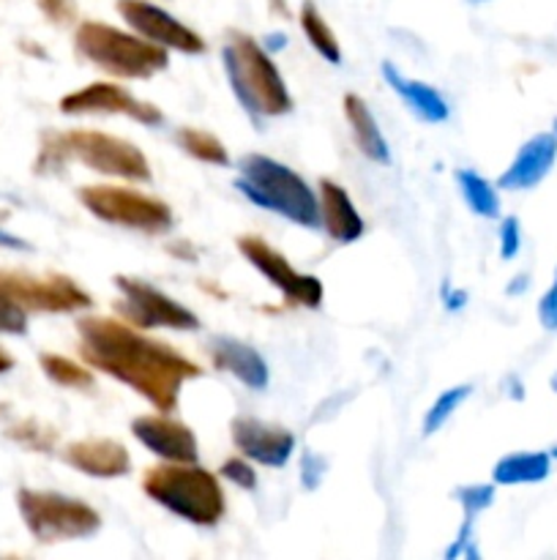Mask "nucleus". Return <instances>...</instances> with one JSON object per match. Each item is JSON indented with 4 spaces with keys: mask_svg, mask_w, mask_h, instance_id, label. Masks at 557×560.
<instances>
[{
    "mask_svg": "<svg viewBox=\"0 0 557 560\" xmlns=\"http://www.w3.org/2000/svg\"><path fill=\"white\" fill-rule=\"evenodd\" d=\"M76 334V350L91 370L115 377L162 413L178 408L183 383L202 377V366L180 350L145 337L140 328L115 317H80Z\"/></svg>",
    "mask_w": 557,
    "mask_h": 560,
    "instance_id": "f257e3e1",
    "label": "nucleus"
},
{
    "mask_svg": "<svg viewBox=\"0 0 557 560\" xmlns=\"http://www.w3.org/2000/svg\"><path fill=\"white\" fill-rule=\"evenodd\" d=\"M69 162H82L93 173L137 180V184H145L153 178L145 153L134 142L96 129L47 131L42 137V148H38L33 170L38 175H52L60 173Z\"/></svg>",
    "mask_w": 557,
    "mask_h": 560,
    "instance_id": "f03ea898",
    "label": "nucleus"
},
{
    "mask_svg": "<svg viewBox=\"0 0 557 560\" xmlns=\"http://www.w3.org/2000/svg\"><path fill=\"white\" fill-rule=\"evenodd\" d=\"M222 60L235 98L251 118H278L293 109V96L271 52L254 38L240 31H229L224 38Z\"/></svg>",
    "mask_w": 557,
    "mask_h": 560,
    "instance_id": "7ed1b4c3",
    "label": "nucleus"
},
{
    "mask_svg": "<svg viewBox=\"0 0 557 560\" xmlns=\"http://www.w3.org/2000/svg\"><path fill=\"white\" fill-rule=\"evenodd\" d=\"M142 492L175 517L200 528L218 525L227 512L218 479L197 463L153 465L142 474Z\"/></svg>",
    "mask_w": 557,
    "mask_h": 560,
    "instance_id": "20e7f679",
    "label": "nucleus"
},
{
    "mask_svg": "<svg viewBox=\"0 0 557 560\" xmlns=\"http://www.w3.org/2000/svg\"><path fill=\"white\" fill-rule=\"evenodd\" d=\"M238 173L235 189L257 208L278 213L300 228H320L317 195L293 167L265 153H246L238 162Z\"/></svg>",
    "mask_w": 557,
    "mask_h": 560,
    "instance_id": "39448f33",
    "label": "nucleus"
},
{
    "mask_svg": "<svg viewBox=\"0 0 557 560\" xmlns=\"http://www.w3.org/2000/svg\"><path fill=\"white\" fill-rule=\"evenodd\" d=\"M74 49L82 60L118 80H151L169 66V52L140 33L120 31L98 20H85L74 31Z\"/></svg>",
    "mask_w": 557,
    "mask_h": 560,
    "instance_id": "423d86ee",
    "label": "nucleus"
},
{
    "mask_svg": "<svg viewBox=\"0 0 557 560\" xmlns=\"http://www.w3.org/2000/svg\"><path fill=\"white\" fill-rule=\"evenodd\" d=\"M16 506H20L22 523L38 545L87 539L102 528V517L91 503L60 495V492L27 490L25 487L16 492Z\"/></svg>",
    "mask_w": 557,
    "mask_h": 560,
    "instance_id": "0eeeda50",
    "label": "nucleus"
},
{
    "mask_svg": "<svg viewBox=\"0 0 557 560\" xmlns=\"http://www.w3.org/2000/svg\"><path fill=\"white\" fill-rule=\"evenodd\" d=\"M82 206L102 222L115 224L123 230H137V233L162 235L173 228V208L158 197L145 195V191L129 189V186L112 184H93L82 186L76 191Z\"/></svg>",
    "mask_w": 557,
    "mask_h": 560,
    "instance_id": "6e6552de",
    "label": "nucleus"
},
{
    "mask_svg": "<svg viewBox=\"0 0 557 560\" xmlns=\"http://www.w3.org/2000/svg\"><path fill=\"white\" fill-rule=\"evenodd\" d=\"M118 288L120 299L115 301V312L120 320L129 326L140 328V331H151V328H169V331H197L200 320L191 310L173 299V295L162 293L153 288L151 282H142L134 277H118L112 279Z\"/></svg>",
    "mask_w": 557,
    "mask_h": 560,
    "instance_id": "1a4fd4ad",
    "label": "nucleus"
},
{
    "mask_svg": "<svg viewBox=\"0 0 557 560\" xmlns=\"http://www.w3.org/2000/svg\"><path fill=\"white\" fill-rule=\"evenodd\" d=\"M0 299L25 312H44V315H71L93 306L91 293L66 273L33 277V273L3 271V268H0Z\"/></svg>",
    "mask_w": 557,
    "mask_h": 560,
    "instance_id": "9d476101",
    "label": "nucleus"
},
{
    "mask_svg": "<svg viewBox=\"0 0 557 560\" xmlns=\"http://www.w3.org/2000/svg\"><path fill=\"white\" fill-rule=\"evenodd\" d=\"M238 249L246 257V262H251L287 299V304L306 306V310H317L322 304L325 288H322L320 279L311 277V273L295 271L287 257L278 249H273L265 238H260V235H240Z\"/></svg>",
    "mask_w": 557,
    "mask_h": 560,
    "instance_id": "9b49d317",
    "label": "nucleus"
},
{
    "mask_svg": "<svg viewBox=\"0 0 557 560\" xmlns=\"http://www.w3.org/2000/svg\"><path fill=\"white\" fill-rule=\"evenodd\" d=\"M115 9L131 31L140 33L147 42L158 44V47L183 55H202L208 49L205 38L194 27L183 25L178 16H173L153 0H118Z\"/></svg>",
    "mask_w": 557,
    "mask_h": 560,
    "instance_id": "f8f14e48",
    "label": "nucleus"
},
{
    "mask_svg": "<svg viewBox=\"0 0 557 560\" xmlns=\"http://www.w3.org/2000/svg\"><path fill=\"white\" fill-rule=\"evenodd\" d=\"M63 115H126L142 126H162L164 113L151 102H142L115 82H91L60 98Z\"/></svg>",
    "mask_w": 557,
    "mask_h": 560,
    "instance_id": "ddd939ff",
    "label": "nucleus"
},
{
    "mask_svg": "<svg viewBox=\"0 0 557 560\" xmlns=\"http://www.w3.org/2000/svg\"><path fill=\"white\" fill-rule=\"evenodd\" d=\"M233 443L246 459L262 465V468H284L295 452V435L278 424L254 419V416H238L229 421Z\"/></svg>",
    "mask_w": 557,
    "mask_h": 560,
    "instance_id": "4468645a",
    "label": "nucleus"
},
{
    "mask_svg": "<svg viewBox=\"0 0 557 560\" xmlns=\"http://www.w3.org/2000/svg\"><path fill=\"white\" fill-rule=\"evenodd\" d=\"M131 435L164 463H197L200 457L194 432L167 413L137 416L131 421Z\"/></svg>",
    "mask_w": 557,
    "mask_h": 560,
    "instance_id": "2eb2a0df",
    "label": "nucleus"
},
{
    "mask_svg": "<svg viewBox=\"0 0 557 560\" xmlns=\"http://www.w3.org/2000/svg\"><path fill=\"white\" fill-rule=\"evenodd\" d=\"M557 164V135L555 131H538L530 137L517 156L511 159L502 175L497 178V189L506 191H530L546 180L552 167Z\"/></svg>",
    "mask_w": 557,
    "mask_h": 560,
    "instance_id": "dca6fc26",
    "label": "nucleus"
},
{
    "mask_svg": "<svg viewBox=\"0 0 557 560\" xmlns=\"http://www.w3.org/2000/svg\"><path fill=\"white\" fill-rule=\"evenodd\" d=\"M66 465L91 479H120L131 470L129 448L112 438H85L74 441L60 452Z\"/></svg>",
    "mask_w": 557,
    "mask_h": 560,
    "instance_id": "f3484780",
    "label": "nucleus"
},
{
    "mask_svg": "<svg viewBox=\"0 0 557 560\" xmlns=\"http://www.w3.org/2000/svg\"><path fill=\"white\" fill-rule=\"evenodd\" d=\"M320 195H317V206H320V228L331 235L336 244H353L364 235L366 224L360 219L358 208L349 200L347 191L331 178H320Z\"/></svg>",
    "mask_w": 557,
    "mask_h": 560,
    "instance_id": "a211bd4d",
    "label": "nucleus"
},
{
    "mask_svg": "<svg viewBox=\"0 0 557 560\" xmlns=\"http://www.w3.org/2000/svg\"><path fill=\"white\" fill-rule=\"evenodd\" d=\"M211 359L216 370L229 372V375H233L235 381L244 383L246 388H254V392L268 388L271 372H268L265 359H262L251 345L238 342V339L229 337H216L211 339Z\"/></svg>",
    "mask_w": 557,
    "mask_h": 560,
    "instance_id": "6ab92c4d",
    "label": "nucleus"
},
{
    "mask_svg": "<svg viewBox=\"0 0 557 560\" xmlns=\"http://www.w3.org/2000/svg\"><path fill=\"white\" fill-rule=\"evenodd\" d=\"M380 71L382 80L391 85V91L396 93L424 124H442V120H448L451 109H448V102L442 98L440 91H435V88L426 85V82L420 80H410V77H404L402 71L393 63H388V60L380 66Z\"/></svg>",
    "mask_w": 557,
    "mask_h": 560,
    "instance_id": "aec40b11",
    "label": "nucleus"
},
{
    "mask_svg": "<svg viewBox=\"0 0 557 560\" xmlns=\"http://www.w3.org/2000/svg\"><path fill=\"white\" fill-rule=\"evenodd\" d=\"M342 107L344 118H347L349 129H353V140L355 145H358V151L375 164L391 162V148H388V140L382 137L369 104H366L358 93H347V96L342 98Z\"/></svg>",
    "mask_w": 557,
    "mask_h": 560,
    "instance_id": "412c9836",
    "label": "nucleus"
},
{
    "mask_svg": "<svg viewBox=\"0 0 557 560\" xmlns=\"http://www.w3.org/2000/svg\"><path fill=\"white\" fill-rule=\"evenodd\" d=\"M552 474V454L549 452H513L497 459L491 468V481L497 487H522L541 485Z\"/></svg>",
    "mask_w": 557,
    "mask_h": 560,
    "instance_id": "4be33fe9",
    "label": "nucleus"
},
{
    "mask_svg": "<svg viewBox=\"0 0 557 560\" xmlns=\"http://www.w3.org/2000/svg\"><path fill=\"white\" fill-rule=\"evenodd\" d=\"M300 31L309 38V44L315 47L317 55L328 60V63L339 66L342 63V47H339V38L333 33V27L328 25L325 16L320 14V9L315 5V0H304L300 5Z\"/></svg>",
    "mask_w": 557,
    "mask_h": 560,
    "instance_id": "5701e85b",
    "label": "nucleus"
},
{
    "mask_svg": "<svg viewBox=\"0 0 557 560\" xmlns=\"http://www.w3.org/2000/svg\"><path fill=\"white\" fill-rule=\"evenodd\" d=\"M175 142L180 145V151L189 153V156L197 159V162L213 164V167H227L229 164L227 145H224L213 131L183 126V129L175 131Z\"/></svg>",
    "mask_w": 557,
    "mask_h": 560,
    "instance_id": "b1692460",
    "label": "nucleus"
},
{
    "mask_svg": "<svg viewBox=\"0 0 557 560\" xmlns=\"http://www.w3.org/2000/svg\"><path fill=\"white\" fill-rule=\"evenodd\" d=\"M457 180L459 189H462L464 202H467V208L475 217H500V195H497L495 184H489V180H486L484 175L475 173V170H457Z\"/></svg>",
    "mask_w": 557,
    "mask_h": 560,
    "instance_id": "393cba45",
    "label": "nucleus"
},
{
    "mask_svg": "<svg viewBox=\"0 0 557 560\" xmlns=\"http://www.w3.org/2000/svg\"><path fill=\"white\" fill-rule=\"evenodd\" d=\"M42 364V372L60 388H93L96 386V377H93L91 366L76 364V361L66 359L60 353H42L38 359Z\"/></svg>",
    "mask_w": 557,
    "mask_h": 560,
    "instance_id": "a878e982",
    "label": "nucleus"
},
{
    "mask_svg": "<svg viewBox=\"0 0 557 560\" xmlns=\"http://www.w3.org/2000/svg\"><path fill=\"white\" fill-rule=\"evenodd\" d=\"M470 394H473V386H467V383H462V386H453V388H448V392H442L440 397L431 402V408L426 410L424 424H420V432H424L426 438L435 435V432H440L442 427H446V421L451 419V416L457 413V410L462 408L464 402H467Z\"/></svg>",
    "mask_w": 557,
    "mask_h": 560,
    "instance_id": "bb28decb",
    "label": "nucleus"
},
{
    "mask_svg": "<svg viewBox=\"0 0 557 560\" xmlns=\"http://www.w3.org/2000/svg\"><path fill=\"white\" fill-rule=\"evenodd\" d=\"M9 438L11 441H16L20 446L31 448V452H52L55 443H58V432L49 430V427L38 424V421L27 419V421H20V424H14L9 430Z\"/></svg>",
    "mask_w": 557,
    "mask_h": 560,
    "instance_id": "cd10ccee",
    "label": "nucleus"
},
{
    "mask_svg": "<svg viewBox=\"0 0 557 560\" xmlns=\"http://www.w3.org/2000/svg\"><path fill=\"white\" fill-rule=\"evenodd\" d=\"M453 498H457V503L462 506L464 520H475L478 514H484L486 509H491L497 490L495 485H467L457 487V490H453Z\"/></svg>",
    "mask_w": 557,
    "mask_h": 560,
    "instance_id": "c85d7f7f",
    "label": "nucleus"
},
{
    "mask_svg": "<svg viewBox=\"0 0 557 560\" xmlns=\"http://www.w3.org/2000/svg\"><path fill=\"white\" fill-rule=\"evenodd\" d=\"M218 474H222V479L233 481L235 487H240V490H254L257 487V470L240 457L224 459L222 468H218Z\"/></svg>",
    "mask_w": 557,
    "mask_h": 560,
    "instance_id": "c756f323",
    "label": "nucleus"
},
{
    "mask_svg": "<svg viewBox=\"0 0 557 560\" xmlns=\"http://www.w3.org/2000/svg\"><path fill=\"white\" fill-rule=\"evenodd\" d=\"M497 238H500L502 260H513V257L519 255V249H522V224H519V219L517 217L502 219Z\"/></svg>",
    "mask_w": 557,
    "mask_h": 560,
    "instance_id": "7c9ffc66",
    "label": "nucleus"
},
{
    "mask_svg": "<svg viewBox=\"0 0 557 560\" xmlns=\"http://www.w3.org/2000/svg\"><path fill=\"white\" fill-rule=\"evenodd\" d=\"M322 479H325V459L315 452L300 454V485L315 492L322 485Z\"/></svg>",
    "mask_w": 557,
    "mask_h": 560,
    "instance_id": "2f4dec72",
    "label": "nucleus"
},
{
    "mask_svg": "<svg viewBox=\"0 0 557 560\" xmlns=\"http://www.w3.org/2000/svg\"><path fill=\"white\" fill-rule=\"evenodd\" d=\"M27 331V317L25 310H20L11 301L0 299V334H11V337H20Z\"/></svg>",
    "mask_w": 557,
    "mask_h": 560,
    "instance_id": "473e14b6",
    "label": "nucleus"
},
{
    "mask_svg": "<svg viewBox=\"0 0 557 560\" xmlns=\"http://www.w3.org/2000/svg\"><path fill=\"white\" fill-rule=\"evenodd\" d=\"M36 5L52 25H69L76 20L74 0H36Z\"/></svg>",
    "mask_w": 557,
    "mask_h": 560,
    "instance_id": "72a5a7b5",
    "label": "nucleus"
},
{
    "mask_svg": "<svg viewBox=\"0 0 557 560\" xmlns=\"http://www.w3.org/2000/svg\"><path fill=\"white\" fill-rule=\"evenodd\" d=\"M538 323L546 331H557V268L549 290H546L538 301Z\"/></svg>",
    "mask_w": 557,
    "mask_h": 560,
    "instance_id": "f704fd0d",
    "label": "nucleus"
},
{
    "mask_svg": "<svg viewBox=\"0 0 557 560\" xmlns=\"http://www.w3.org/2000/svg\"><path fill=\"white\" fill-rule=\"evenodd\" d=\"M528 290H530V277H528V273H519V277H513V282L508 284L506 293L508 295H522V293H528Z\"/></svg>",
    "mask_w": 557,
    "mask_h": 560,
    "instance_id": "c9c22d12",
    "label": "nucleus"
},
{
    "mask_svg": "<svg viewBox=\"0 0 557 560\" xmlns=\"http://www.w3.org/2000/svg\"><path fill=\"white\" fill-rule=\"evenodd\" d=\"M464 304H467V293H464V290H453V293H446L448 310H462Z\"/></svg>",
    "mask_w": 557,
    "mask_h": 560,
    "instance_id": "e433bc0d",
    "label": "nucleus"
},
{
    "mask_svg": "<svg viewBox=\"0 0 557 560\" xmlns=\"http://www.w3.org/2000/svg\"><path fill=\"white\" fill-rule=\"evenodd\" d=\"M262 47H265L268 52H273V49H284L287 47V36H284V33H268V38Z\"/></svg>",
    "mask_w": 557,
    "mask_h": 560,
    "instance_id": "4c0bfd02",
    "label": "nucleus"
},
{
    "mask_svg": "<svg viewBox=\"0 0 557 560\" xmlns=\"http://www.w3.org/2000/svg\"><path fill=\"white\" fill-rule=\"evenodd\" d=\"M11 370H14V355H11L5 348H0V375H5V372Z\"/></svg>",
    "mask_w": 557,
    "mask_h": 560,
    "instance_id": "58836bf2",
    "label": "nucleus"
},
{
    "mask_svg": "<svg viewBox=\"0 0 557 560\" xmlns=\"http://www.w3.org/2000/svg\"><path fill=\"white\" fill-rule=\"evenodd\" d=\"M271 11H273V14L289 16V5H287V0H271Z\"/></svg>",
    "mask_w": 557,
    "mask_h": 560,
    "instance_id": "ea45409f",
    "label": "nucleus"
},
{
    "mask_svg": "<svg viewBox=\"0 0 557 560\" xmlns=\"http://www.w3.org/2000/svg\"><path fill=\"white\" fill-rule=\"evenodd\" d=\"M511 397H513V399H524L522 381H517V377H511Z\"/></svg>",
    "mask_w": 557,
    "mask_h": 560,
    "instance_id": "a19ab883",
    "label": "nucleus"
},
{
    "mask_svg": "<svg viewBox=\"0 0 557 560\" xmlns=\"http://www.w3.org/2000/svg\"><path fill=\"white\" fill-rule=\"evenodd\" d=\"M549 388H552V392H555V394H557V372H555V375H552V377H549Z\"/></svg>",
    "mask_w": 557,
    "mask_h": 560,
    "instance_id": "79ce46f5",
    "label": "nucleus"
},
{
    "mask_svg": "<svg viewBox=\"0 0 557 560\" xmlns=\"http://www.w3.org/2000/svg\"><path fill=\"white\" fill-rule=\"evenodd\" d=\"M467 3H475V5H478V3H489V0H467Z\"/></svg>",
    "mask_w": 557,
    "mask_h": 560,
    "instance_id": "37998d69",
    "label": "nucleus"
},
{
    "mask_svg": "<svg viewBox=\"0 0 557 560\" xmlns=\"http://www.w3.org/2000/svg\"><path fill=\"white\" fill-rule=\"evenodd\" d=\"M552 131H555V135H557V118H555V124H552Z\"/></svg>",
    "mask_w": 557,
    "mask_h": 560,
    "instance_id": "c03bdc74",
    "label": "nucleus"
},
{
    "mask_svg": "<svg viewBox=\"0 0 557 560\" xmlns=\"http://www.w3.org/2000/svg\"><path fill=\"white\" fill-rule=\"evenodd\" d=\"M0 219H5V211H0Z\"/></svg>",
    "mask_w": 557,
    "mask_h": 560,
    "instance_id": "a18cd8bd",
    "label": "nucleus"
}]
</instances>
